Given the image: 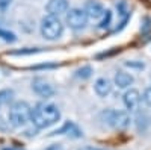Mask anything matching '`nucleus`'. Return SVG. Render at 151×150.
<instances>
[{"mask_svg":"<svg viewBox=\"0 0 151 150\" xmlns=\"http://www.w3.org/2000/svg\"><path fill=\"white\" fill-rule=\"evenodd\" d=\"M142 100H144V103H145L147 106H151V86H148V88L144 91Z\"/></svg>","mask_w":151,"mask_h":150,"instance_id":"obj_20","label":"nucleus"},{"mask_svg":"<svg viewBox=\"0 0 151 150\" xmlns=\"http://www.w3.org/2000/svg\"><path fill=\"white\" fill-rule=\"evenodd\" d=\"M83 11L86 12V15L88 18H91V20H100L103 17L104 14V6L98 2V0H88V2L85 3V8Z\"/></svg>","mask_w":151,"mask_h":150,"instance_id":"obj_9","label":"nucleus"},{"mask_svg":"<svg viewBox=\"0 0 151 150\" xmlns=\"http://www.w3.org/2000/svg\"><path fill=\"white\" fill-rule=\"evenodd\" d=\"M12 99H14V90H11V88L0 90V105H8V103H11Z\"/></svg>","mask_w":151,"mask_h":150,"instance_id":"obj_15","label":"nucleus"},{"mask_svg":"<svg viewBox=\"0 0 151 150\" xmlns=\"http://www.w3.org/2000/svg\"><path fill=\"white\" fill-rule=\"evenodd\" d=\"M30 112H32V108L29 106L27 102H23V100L14 102L8 112L9 124L14 128H24L30 121Z\"/></svg>","mask_w":151,"mask_h":150,"instance_id":"obj_3","label":"nucleus"},{"mask_svg":"<svg viewBox=\"0 0 151 150\" xmlns=\"http://www.w3.org/2000/svg\"><path fill=\"white\" fill-rule=\"evenodd\" d=\"M0 108H2V105H0Z\"/></svg>","mask_w":151,"mask_h":150,"instance_id":"obj_26","label":"nucleus"},{"mask_svg":"<svg viewBox=\"0 0 151 150\" xmlns=\"http://www.w3.org/2000/svg\"><path fill=\"white\" fill-rule=\"evenodd\" d=\"M92 73H94V68L91 65H83L74 71V78H77L80 80H86L92 76Z\"/></svg>","mask_w":151,"mask_h":150,"instance_id":"obj_13","label":"nucleus"},{"mask_svg":"<svg viewBox=\"0 0 151 150\" xmlns=\"http://www.w3.org/2000/svg\"><path fill=\"white\" fill-rule=\"evenodd\" d=\"M88 15H86V12L82 9V8H71L67 11V14H65V21L67 24L70 26V29L73 30H82L86 28V24H88Z\"/></svg>","mask_w":151,"mask_h":150,"instance_id":"obj_5","label":"nucleus"},{"mask_svg":"<svg viewBox=\"0 0 151 150\" xmlns=\"http://www.w3.org/2000/svg\"><path fill=\"white\" fill-rule=\"evenodd\" d=\"M3 150H18V149H12V147H9V149H8V147H5Z\"/></svg>","mask_w":151,"mask_h":150,"instance_id":"obj_25","label":"nucleus"},{"mask_svg":"<svg viewBox=\"0 0 151 150\" xmlns=\"http://www.w3.org/2000/svg\"><path fill=\"white\" fill-rule=\"evenodd\" d=\"M60 120V111L53 103H38L32 108L30 121L36 129H45L48 126H53Z\"/></svg>","mask_w":151,"mask_h":150,"instance_id":"obj_1","label":"nucleus"},{"mask_svg":"<svg viewBox=\"0 0 151 150\" xmlns=\"http://www.w3.org/2000/svg\"><path fill=\"white\" fill-rule=\"evenodd\" d=\"M12 5V0H0V12H5Z\"/></svg>","mask_w":151,"mask_h":150,"instance_id":"obj_22","label":"nucleus"},{"mask_svg":"<svg viewBox=\"0 0 151 150\" xmlns=\"http://www.w3.org/2000/svg\"><path fill=\"white\" fill-rule=\"evenodd\" d=\"M70 9V2L68 0H48V3L45 5V11L48 15L60 17L67 14V11Z\"/></svg>","mask_w":151,"mask_h":150,"instance_id":"obj_8","label":"nucleus"},{"mask_svg":"<svg viewBox=\"0 0 151 150\" xmlns=\"http://www.w3.org/2000/svg\"><path fill=\"white\" fill-rule=\"evenodd\" d=\"M112 23V11L110 9H106L103 17L98 20V29H107Z\"/></svg>","mask_w":151,"mask_h":150,"instance_id":"obj_14","label":"nucleus"},{"mask_svg":"<svg viewBox=\"0 0 151 150\" xmlns=\"http://www.w3.org/2000/svg\"><path fill=\"white\" fill-rule=\"evenodd\" d=\"M41 35L48 41H56L59 40L62 33H64V23L60 21L59 17L55 15H45L41 20V26H40Z\"/></svg>","mask_w":151,"mask_h":150,"instance_id":"obj_4","label":"nucleus"},{"mask_svg":"<svg viewBox=\"0 0 151 150\" xmlns=\"http://www.w3.org/2000/svg\"><path fill=\"white\" fill-rule=\"evenodd\" d=\"M130 17H132V12H129V14H125L124 17H121V21H119V26H116V29L115 30H113V32H121L125 26H127V23L130 21Z\"/></svg>","mask_w":151,"mask_h":150,"instance_id":"obj_18","label":"nucleus"},{"mask_svg":"<svg viewBox=\"0 0 151 150\" xmlns=\"http://www.w3.org/2000/svg\"><path fill=\"white\" fill-rule=\"evenodd\" d=\"M141 100H142L141 93L137 90H134V88H129L122 96V103L130 112L137 111V108H139V105H141Z\"/></svg>","mask_w":151,"mask_h":150,"instance_id":"obj_7","label":"nucleus"},{"mask_svg":"<svg viewBox=\"0 0 151 150\" xmlns=\"http://www.w3.org/2000/svg\"><path fill=\"white\" fill-rule=\"evenodd\" d=\"M124 65L125 67H130V68H137V70H142L145 67L144 62H136V61H125Z\"/></svg>","mask_w":151,"mask_h":150,"instance_id":"obj_19","label":"nucleus"},{"mask_svg":"<svg viewBox=\"0 0 151 150\" xmlns=\"http://www.w3.org/2000/svg\"><path fill=\"white\" fill-rule=\"evenodd\" d=\"M44 150H64V147H62V144H52V146L45 147Z\"/></svg>","mask_w":151,"mask_h":150,"instance_id":"obj_23","label":"nucleus"},{"mask_svg":"<svg viewBox=\"0 0 151 150\" xmlns=\"http://www.w3.org/2000/svg\"><path fill=\"white\" fill-rule=\"evenodd\" d=\"M52 135H68V136H71V138H80L82 130L79 129L77 124H74L73 121H67L60 129L55 130Z\"/></svg>","mask_w":151,"mask_h":150,"instance_id":"obj_10","label":"nucleus"},{"mask_svg":"<svg viewBox=\"0 0 151 150\" xmlns=\"http://www.w3.org/2000/svg\"><path fill=\"white\" fill-rule=\"evenodd\" d=\"M0 38H2L3 41H6V43H15L17 35L14 32H11V30H6L3 28H0Z\"/></svg>","mask_w":151,"mask_h":150,"instance_id":"obj_16","label":"nucleus"},{"mask_svg":"<svg viewBox=\"0 0 151 150\" xmlns=\"http://www.w3.org/2000/svg\"><path fill=\"white\" fill-rule=\"evenodd\" d=\"M38 52H41V49H21V50H14V52H8V55L21 56V55H33Z\"/></svg>","mask_w":151,"mask_h":150,"instance_id":"obj_17","label":"nucleus"},{"mask_svg":"<svg viewBox=\"0 0 151 150\" xmlns=\"http://www.w3.org/2000/svg\"><path fill=\"white\" fill-rule=\"evenodd\" d=\"M58 64H40V65H35L32 67V70H45V68H58Z\"/></svg>","mask_w":151,"mask_h":150,"instance_id":"obj_21","label":"nucleus"},{"mask_svg":"<svg viewBox=\"0 0 151 150\" xmlns=\"http://www.w3.org/2000/svg\"><path fill=\"white\" fill-rule=\"evenodd\" d=\"M32 90L36 96H40L42 99H50V97H53L56 90L53 88V85L52 83H48L47 80L44 79H35L32 80Z\"/></svg>","mask_w":151,"mask_h":150,"instance_id":"obj_6","label":"nucleus"},{"mask_svg":"<svg viewBox=\"0 0 151 150\" xmlns=\"http://www.w3.org/2000/svg\"><path fill=\"white\" fill-rule=\"evenodd\" d=\"M98 120L113 129H127L132 123V118L127 112L116 109H103L98 114Z\"/></svg>","mask_w":151,"mask_h":150,"instance_id":"obj_2","label":"nucleus"},{"mask_svg":"<svg viewBox=\"0 0 151 150\" xmlns=\"http://www.w3.org/2000/svg\"><path fill=\"white\" fill-rule=\"evenodd\" d=\"M134 79L132 74L125 73V71H116L115 73V78H113V83H115L118 88L125 90V88H130V85H133Z\"/></svg>","mask_w":151,"mask_h":150,"instance_id":"obj_12","label":"nucleus"},{"mask_svg":"<svg viewBox=\"0 0 151 150\" xmlns=\"http://www.w3.org/2000/svg\"><path fill=\"white\" fill-rule=\"evenodd\" d=\"M94 91L98 97H107L112 93V82L107 78H98L94 83Z\"/></svg>","mask_w":151,"mask_h":150,"instance_id":"obj_11","label":"nucleus"},{"mask_svg":"<svg viewBox=\"0 0 151 150\" xmlns=\"http://www.w3.org/2000/svg\"><path fill=\"white\" fill-rule=\"evenodd\" d=\"M80 150H107V149H100V147H92V146H86V147H82Z\"/></svg>","mask_w":151,"mask_h":150,"instance_id":"obj_24","label":"nucleus"}]
</instances>
